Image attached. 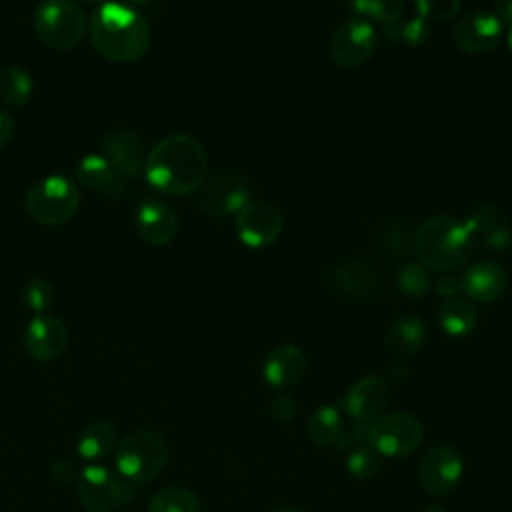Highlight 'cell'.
Segmentation results:
<instances>
[{"label": "cell", "mask_w": 512, "mask_h": 512, "mask_svg": "<svg viewBox=\"0 0 512 512\" xmlns=\"http://www.w3.org/2000/svg\"><path fill=\"white\" fill-rule=\"evenodd\" d=\"M434 292L446 298L458 296V292H462V276L454 272H442L434 282Z\"/></svg>", "instance_id": "8d00e7d4"}, {"label": "cell", "mask_w": 512, "mask_h": 512, "mask_svg": "<svg viewBox=\"0 0 512 512\" xmlns=\"http://www.w3.org/2000/svg\"><path fill=\"white\" fill-rule=\"evenodd\" d=\"M492 12L502 20V24L512 26V2H500V4H496Z\"/></svg>", "instance_id": "60d3db41"}, {"label": "cell", "mask_w": 512, "mask_h": 512, "mask_svg": "<svg viewBox=\"0 0 512 512\" xmlns=\"http://www.w3.org/2000/svg\"><path fill=\"white\" fill-rule=\"evenodd\" d=\"M504 36V24L492 10H472L458 18L454 42L466 54H482L496 48Z\"/></svg>", "instance_id": "7c38bea8"}, {"label": "cell", "mask_w": 512, "mask_h": 512, "mask_svg": "<svg viewBox=\"0 0 512 512\" xmlns=\"http://www.w3.org/2000/svg\"><path fill=\"white\" fill-rule=\"evenodd\" d=\"M114 444H116V430L108 422L96 420L84 426L82 432L78 434L76 452L80 454V458L88 462H96L108 456Z\"/></svg>", "instance_id": "cb8c5ba5"}, {"label": "cell", "mask_w": 512, "mask_h": 512, "mask_svg": "<svg viewBox=\"0 0 512 512\" xmlns=\"http://www.w3.org/2000/svg\"><path fill=\"white\" fill-rule=\"evenodd\" d=\"M306 354L296 344L274 346L262 362V378L276 390L294 388L306 374Z\"/></svg>", "instance_id": "ac0fdd59"}, {"label": "cell", "mask_w": 512, "mask_h": 512, "mask_svg": "<svg viewBox=\"0 0 512 512\" xmlns=\"http://www.w3.org/2000/svg\"><path fill=\"white\" fill-rule=\"evenodd\" d=\"M284 228L282 212L264 200H250L236 214V234L248 248L272 246Z\"/></svg>", "instance_id": "8fae6325"}, {"label": "cell", "mask_w": 512, "mask_h": 512, "mask_svg": "<svg viewBox=\"0 0 512 512\" xmlns=\"http://www.w3.org/2000/svg\"><path fill=\"white\" fill-rule=\"evenodd\" d=\"M90 42L104 58L128 64L142 58L152 42V30L146 16L134 6L104 2L94 8L88 20Z\"/></svg>", "instance_id": "7a4b0ae2"}, {"label": "cell", "mask_w": 512, "mask_h": 512, "mask_svg": "<svg viewBox=\"0 0 512 512\" xmlns=\"http://www.w3.org/2000/svg\"><path fill=\"white\" fill-rule=\"evenodd\" d=\"M14 130H16V122L12 114L6 110H0V148L12 140Z\"/></svg>", "instance_id": "ab89813d"}, {"label": "cell", "mask_w": 512, "mask_h": 512, "mask_svg": "<svg viewBox=\"0 0 512 512\" xmlns=\"http://www.w3.org/2000/svg\"><path fill=\"white\" fill-rule=\"evenodd\" d=\"M464 474L462 452L452 444H436L426 450L418 466V480L426 494L444 496L452 492Z\"/></svg>", "instance_id": "30bf717a"}, {"label": "cell", "mask_w": 512, "mask_h": 512, "mask_svg": "<svg viewBox=\"0 0 512 512\" xmlns=\"http://www.w3.org/2000/svg\"><path fill=\"white\" fill-rule=\"evenodd\" d=\"M484 246L494 252H508L512 250V226L500 220L492 230H488L484 236Z\"/></svg>", "instance_id": "836d02e7"}, {"label": "cell", "mask_w": 512, "mask_h": 512, "mask_svg": "<svg viewBox=\"0 0 512 512\" xmlns=\"http://www.w3.org/2000/svg\"><path fill=\"white\" fill-rule=\"evenodd\" d=\"M342 434V414L336 406H318L306 420V436L316 446H328L338 442Z\"/></svg>", "instance_id": "d4e9b609"}, {"label": "cell", "mask_w": 512, "mask_h": 512, "mask_svg": "<svg viewBox=\"0 0 512 512\" xmlns=\"http://www.w3.org/2000/svg\"><path fill=\"white\" fill-rule=\"evenodd\" d=\"M352 8L358 12V16H364V18H374L382 24H390V22H398L406 4L404 2H382V0H360V2H354Z\"/></svg>", "instance_id": "4dcf8cb0"}, {"label": "cell", "mask_w": 512, "mask_h": 512, "mask_svg": "<svg viewBox=\"0 0 512 512\" xmlns=\"http://www.w3.org/2000/svg\"><path fill=\"white\" fill-rule=\"evenodd\" d=\"M32 26L42 44L54 50H72L88 30V20L78 2L46 0L36 6Z\"/></svg>", "instance_id": "8992f818"}, {"label": "cell", "mask_w": 512, "mask_h": 512, "mask_svg": "<svg viewBox=\"0 0 512 512\" xmlns=\"http://www.w3.org/2000/svg\"><path fill=\"white\" fill-rule=\"evenodd\" d=\"M208 172L202 142L190 134H168L158 140L144 162L148 184L160 192L184 196L200 188Z\"/></svg>", "instance_id": "6da1fadb"}, {"label": "cell", "mask_w": 512, "mask_h": 512, "mask_svg": "<svg viewBox=\"0 0 512 512\" xmlns=\"http://www.w3.org/2000/svg\"><path fill=\"white\" fill-rule=\"evenodd\" d=\"M170 456L168 442L154 430L128 432L114 450L116 472L138 486L154 480L166 466Z\"/></svg>", "instance_id": "277c9868"}, {"label": "cell", "mask_w": 512, "mask_h": 512, "mask_svg": "<svg viewBox=\"0 0 512 512\" xmlns=\"http://www.w3.org/2000/svg\"><path fill=\"white\" fill-rule=\"evenodd\" d=\"M500 210L490 204V202H474L466 214H464V220L462 224L466 226V230L474 236H484L488 230H492L498 222H500Z\"/></svg>", "instance_id": "f546056e"}, {"label": "cell", "mask_w": 512, "mask_h": 512, "mask_svg": "<svg viewBox=\"0 0 512 512\" xmlns=\"http://www.w3.org/2000/svg\"><path fill=\"white\" fill-rule=\"evenodd\" d=\"M50 474H52L56 480H60V482H72V480L78 478L80 470L76 468V464H74L72 460L60 456V458H54V460H52V464H50Z\"/></svg>", "instance_id": "74e56055"}, {"label": "cell", "mask_w": 512, "mask_h": 512, "mask_svg": "<svg viewBox=\"0 0 512 512\" xmlns=\"http://www.w3.org/2000/svg\"><path fill=\"white\" fill-rule=\"evenodd\" d=\"M148 512H200V498L188 488L168 486L150 498Z\"/></svg>", "instance_id": "4316f807"}, {"label": "cell", "mask_w": 512, "mask_h": 512, "mask_svg": "<svg viewBox=\"0 0 512 512\" xmlns=\"http://www.w3.org/2000/svg\"><path fill=\"white\" fill-rule=\"evenodd\" d=\"M406 240V230L402 228H396V226H390L388 230H386V234L382 236V242H384V246L390 250V252H404L406 248H410L412 244H408V242H404Z\"/></svg>", "instance_id": "f35d334b"}, {"label": "cell", "mask_w": 512, "mask_h": 512, "mask_svg": "<svg viewBox=\"0 0 512 512\" xmlns=\"http://www.w3.org/2000/svg\"><path fill=\"white\" fill-rule=\"evenodd\" d=\"M134 226L144 242L152 246H166L178 232V218L164 200L144 198L136 206Z\"/></svg>", "instance_id": "e0dca14e"}, {"label": "cell", "mask_w": 512, "mask_h": 512, "mask_svg": "<svg viewBox=\"0 0 512 512\" xmlns=\"http://www.w3.org/2000/svg\"><path fill=\"white\" fill-rule=\"evenodd\" d=\"M74 178L84 188H90L108 196H118L124 190V178L114 170V166L100 152L84 154L74 164Z\"/></svg>", "instance_id": "ffe728a7"}, {"label": "cell", "mask_w": 512, "mask_h": 512, "mask_svg": "<svg viewBox=\"0 0 512 512\" xmlns=\"http://www.w3.org/2000/svg\"><path fill=\"white\" fill-rule=\"evenodd\" d=\"M460 276L462 292L470 302H496L506 292L508 286V274L504 266H500L494 260H478L470 264Z\"/></svg>", "instance_id": "d6986e66"}, {"label": "cell", "mask_w": 512, "mask_h": 512, "mask_svg": "<svg viewBox=\"0 0 512 512\" xmlns=\"http://www.w3.org/2000/svg\"><path fill=\"white\" fill-rule=\"evenodd\" d=\"M478 310L468 298H446L444 304L438 308V324L440 328L454 338H462L476 328Z\"/></svg>", "instance_id": "603a6c76"}, {"label": "cell", "mask_w": 512, "mask_h": 512, "mask_svg": "<svg viewBox=\"0 0 512 512\" xmlns=\"http://www.w3.org/2000/svg\"><path fill=\"white\" fill-rule=\"evenodd\" d=\"M24 350L38 362L56 360L68 344V328L54 314H36L24 328Z\"/></svg>", "instance_id": "5bb4252c"}, {"label": "cell", "mask_w": 512, "mask_h": 512, "mask_svg": "<svg viewBox=\"0 0 512 512\" xmlns=\"http://www.w3.org/2000/svg\"><path fill=\"white\" fill-rule=\"evenodd\" d=\"M296 410H298L296 398L286 392L276 394L270 402V414L276 422H290L296 416Z\"/></svg>", "instance_id": "d590c367"}, {"label": "cell", "mask_w": 512, "mask_h": 512, "mask_svg": "<svg viewBox=\"0 0 512 512\" xmlns=\"http://www.w3.org/2000/svg\"><path fill=\"white\" fill-rule=\"evenodd\" d=\"M250 202V186L238 174L212 176L200 194V206L212 216H236Z\"/></svg>", "instance_id": "9a60e30c"}, {"label": "cell", "mask_w": 512, "mask_h": 512, "mask_svg": "<svg viewBox=\"0 0 512 512\" xmlns=\"http://www.w3.org/2000/svg\"><path fill=\"white\" fill-rule=\"evenodd\" d=\"M76 490L86 512H116L136 494L134 484L102 464L84 466L76 478Z\"/></svg>", "instance_id": "52a82bcc"}, {"label": "cell", "mask_w": 512, "mask_h": 512, "mask_svg": "<svg viewBox=\"0 0 512 512\" xmlns=\"http://www.w3.org/2000/svg\"><path fill=\"white\" fill-rule=\"evenodd\" d=\"M378 46L376 26L364 16L344 18L330 36V58L342 68H356L366 64Z\"/></svg>", "instance_id": "9c48e42d"}, {"label": "cell", "mask_w": 512, "mask_h": 512, "mask_svg": "<svg viewBox=\"0 0 512 512\" xmlns=\"http://www.w3.org/2000/svg\"><path fill=\"white\" fill-rule=\"evenodd\" d=\"M80 206V190L74 180L50 174L32 184L24 196L26 214L44 226H60L68 222Z\"/></svg>", "instance_id": "5b68a950"}, {"label": "cell", "mask_w": 512, "mask_h": 512, "mask_svg": "<svg viewBox=\"0 0 512 512\" xmlns=\"http://www.w3.org/2000/svg\"><path fill=\"white\" fill-rule=\"evenodd\" d=\"M34 90L32 74L20 66L10 64L0 72V100L8 106H24Z\"/></svg>", "instance_id": "484cf974"}, {"label": "cell", "mask_w": 512, "mask_h": 512, "mask_svg": "<svg viewBox=\"0 0 512 512\" xmlns=\"http://www.w3.org/2000/svg\"><path fill=\"white\" fill-rule=\"evenodd\" d=\"M396 284H398L400 292L404 296H410V298L424 296L432 286L426 268L422 264H416V262H408V264H402L398 268Z\"/></svg>", "instance_id": "83f0119b"}, {"label": "cell", "mask_w": 512, "mask_h": 512, "mask_svg": "<svg viewBox=\"0 0 512 512\" xmlns=\"http://www.w3.org/2000/svg\"><path fill=\"white\" fill-rule=\"evenodd\" d=\"M426 324L422 318L414 314H404L396 318L384 336V346L394 358H408L414 356L426 342Z\"/></svg>", "instance_id": "44dd1931"}, {"label": "cell", "mask_w": 512, "mask_h": 512, "mask_svg": "<svg viewBox=\"0 0 512 512\" xmlns=\"http://www.w3.org/2000/svg\"><path fill=\"white\" fill-rule=\"evenodd\" d=\"M506 44H508V48L512 52V26H508V32H506Z\"/></svg>", "instance_id": "b9f144b4"}, {"label": "cell", "mask_w": 512, "mask_h": 512, "mask_svg": "<svg viewBox=\"0 0 512 512\" xmlns=\"http://www.w3.org/2000/svg\"><path fill=\"white\" fill-rule=\"evenodd\" d=\"M274 512H302V510H298V508H278Z\"/></svg>", "instance_id": "ee69618b"}, {"label": "cell", "mask_w": 512, "mask_h": 512, "mask_svg": "<svg viewBox=\"0 0 512 512\" xmlns=\"http://www.w3.org/2000/svg\"><path fill=\"white\" fill-rule=\"evenodd\" d=\"M334 286L352 298L372 296L378 288V278L374 270L362 260H346L334 270Z\"/></svg>", "instance_id": "7402d4cb"}, {"label": "cell", "mask_w": 512, "mask_h": 512, "mask_svg": "<svg viewBox=\"0 0 512 512\" xmlns=\"http://www.w3.org/2000/svg\"><path fill=\"white\" fill-rule=\"evenodd\" d=\"M430 40V24L422 16L408 18L398 24V42H404L412 48H418Z\"/></svg>", "instance_id": "d6a6232c"}, {"label": "cell", "mask_w": 512, "mask_h": 512, "mask_svg": "<svg viewBox=\"0 0 512 512\" xmlns=\"http://www.w3.org/2000/svg\"><path fill=\"white\" fill-rule=\"evenodd\" d=\"M346 468L354 478L370 480L380 470V456L370 444H358L348 452Z\"/></svg>", "instance_id": "f1b7e54d"}, {"label": "cell", "mask_w": 512, "mask_h": 512, "mask_svg": "<svg viewBox=\"0 0 512 512\" xmlns=\"http://www.w3.org/2000/svg\"><path fill=\"white\" fill-rule=\"evenodd\" d=\"M100 154L124 180H134L144 172V142L132 128H116L108 132L100 144Z\"/></svg>", "instance_id": "2e32d148"}, {"label": "cell", "mask_w": 512, "mask_h": 512, "mask_svg": "<svg viewBox=\"0 0 512 512\" xmlns=\"http://www.w3.org/2000/svg\"><path fill=\"white\" fill-rule=\"evenodd\" d=\"M424 512H446L442 506H430V508H426Z\"/></svg>", "instance_id": "7bdbcfd3"}, {"label": "cell", "mask_w": 512, "mask_h": 512, "mask_svg": "<svg viewBox=\"0 0 512 512\" xmlns=\"http://www.w3.org/2000/svg\"><path fill=\"white\" fill-rule=\"evenodd\" d=\"M474 248V238L462 220L436 214L426 218L414 232L412 250L424 268L452 272L468 262Z\"/></svg>", "instance_id": "3957f363"}, {"label": "cell", "mask_w": 512, "mask_h": 512, "mask_svg": "<svg viewBox=\"0 0 512 512\" xmlns=\"http://www.w3.org/2000/svg\"><path fill=\"white\" fill-rule=\"evenodd\" d=\"M424 440L420 420L408 412L382 414L368 422V444L384 458H402L412 454Z\"/></svg>", "instance_id": "ba28073f"}, {"label": "cell", "mask_w": 512, "mask_h": 512, "mask_svg": "<svg viewBox=\"0 0 512 512\" xmlns=\"http://www.w3.org/2000/svg\"><path fill=\"white\" fill-rule=\"evenodd\" d=\"M24 304L36 312L46 314V310L54 304V286L44 278H34L24 286Z\"/></svg>", "instance_id": "1f68e13d"}, {"label": "cell", "mask_w": 512, "mask_h": 512, "mask_svg": "<svg viewBox=\"0 0 512 512\" xmlns=\"http://www.w3.org/2000/svg\"><path fill=\"white\" fill-rule=\"evenodd\" d=\"M418 14L416 16H422V18H442V20H448L452 16L458 14L460 10V4L458 2H416L414 4Z\"/></svg>", "instance_id": "e575fe53"}, {"label": "cell", "mask_w": 512, "mask_h": 512, "mask_svg": "<svg viewBox=\"0 0 512 512\" xmlns=\"http://www.w3.org/2000/svg\"><path fill=\"white\" fill-rule=\"evenodd\" d=\"M390 394V384L382 376H362L350 384L342 398V406L352 420L368 424L384 414V408L390 402Z\"/></svg>", "instance_id": "4fadbf2b"}]
</instances>
